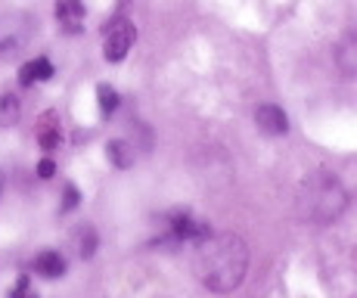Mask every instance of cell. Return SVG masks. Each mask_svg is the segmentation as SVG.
<instances>
[{
    "instance_id": "3",
    "label": "cell",
    "mask_w": 357,
    "mask_h": 298,
    "mask_svg": "<svg viewBox=\"0 0 357 298\" xmlns=\"http://www.w3.org/2000/svg\"><path fill=\"white\" fill-rule=\"evenodd\" d=\"M34 16L31 13H3L0 16V57H16L25 47L31 44L34 38Z\"/></svg>"
},
{
    "instance_id": "12",
    "label": "cell",
    "mask_w": 357,
    "mask_h": 298,
    "mask_svg": "<svg viewBox=\"0 0 357 298\" xmlns=\"http://www.w3.org/2000/svg\"><path fill=\"white\" fill-rule=\"evenodd\" d=\"M75 246H78L81 258H91V255L97 252V230H93L91 224L78 227V233H75Z\"/></svg>"
},
{
    "instance_id": "13",
    "label": "cell",
    "mask_w": 357,
    "mask_h": 298,
    "mask_svg": "<svg viewBox=\"0 0 357 298\" xmlns=\"http://www.w3.org/2000/svg\"><path fill=\"white\" fill-rule=\"evenodd\" d=\"M97 100H100V112L112 115L115 109H119V90L112 84H97Z\"/></svg>"
},
{
    "instance_id": "16",
    "label": "cell",
    "mask_w": 357,
    "mask_h": 298,
    "mask_svg": "<svg viewBox=\"0 0 357 298\" xmlns=\"http://www.w3.org/2000/svg\"><path fill=\"white\" fill-rule=\"evenodd\" d=\"M78 199H81L78 186H72V184H68V186H66V202H63V211H72V209H78Z\"/></svg>"
},
{
    "instance_id": "2",
    "label": "cell",
    "mask_w": 357,
    "mask_h": 298,
    "mask_svg": "<svg viewBox=\"0 0 357 298\" xmlns=\"http://www.w3.org/2000/svg\"><path fill=\"white\" fill-rule=\"evenodd\" d=\"M348 209V190L342 186V180L329 171H317L307 180H301L298 196H295V211L305 224H333L342 218V211Z\"/></svg>"
},
{
    "instance_id": "18",
    "label": "cell",
    "mask_w": 357,
    "mask_h": 298,
    "mask_svg": "<svg viewBox=\"0 0 357 298\" xmlns=\"http://www.w3.org/2000/svg\"><path fill=\"white\" fill-rule=\"evenodd\" d=\"M0 193H3V174H0Z\"/></svg>"
},
{
    "instance_id": "17",
    "label": "cell",
    "mask_w": 357,
    "mask_h": 298,
    "mask_svg": "<svg viewBox=\"0 0 357 298\" xmlns=\"http://www.w3.org/2000/svg\"><path fill=\"white\" fill-rule=\"evenodd\" d=\"M38 174L44 177V180H50L53 174H56V165H53V158H44V162L38 165Z\"/></svg>"
},
{
    "instance_id": "8",
    "label": "cell",
    "mask_w": 357,
    "mask_h": 298,
    "mask_svg": "<svg viewBox=\"0 0 357 298\" xmlns=\"http://www.w3.org/2000/svg\"><path fill=\"white\" fill-rule=\"evenodd\" d=\"M34 270H38L40 276H47V280H56V276L66 274V258L59 252H40L38 258H34Z\"/></svg>"
},
{
    "instance_id": "15",
    "label": "cell",
    "mask_w": 357,
    "mask_h": 298,
    "mask_svg": "<svg viewBox=\"0 0 357 298\" xmlns=\"http://www.w3.org/2000/svg\"><path fill=\"white\" fill-rule=\"evenodd\" d=\"M13 298H38V295H34V289H31L29 276H22V280L16 283V289H13Z\"/></svg>"
},
{
    "instance_id": "5",
    "label": "cell",
    "mask_w": 357,
    "mask_h": 298,
    "mask_svg": "<svg viewBox=\"0 0 357 298\" xmlns=\"http://www.w3.org/2000/svg\"><path fill=\"white\" fill-rule=\"evenodd\" d=\"M255 124L261 134H271V137H280L289 131V119H286V112L280 106H273V103H264V106L255 109Z\"/></svg>"
},
{
    "instance_id": "7",
    "label": "cell",
    "mask_w": 357,
    "mask_h": 298,
    "mask_svg": "<svg viewBox=\"0 0 357 298\" xmlns=\"http://www.w3.org/2000/svg\"><path fill=\"white\" fill-rule=\"evenodd\" d=\"M50 78H53V62L44 57L25 62V66L19 68V84L22 87H31L34 81H50Z\"/></svg>"
},
{
    "instance_id": "14",
    "label": "cell",
    "mask_w": 357,
    "mask_h": 298,
    "mask_svg": "<svg viewBox=\"0 0 357 298\" xmlns=\"http://www.w3.org/2000/svg\"><path fill=\"white\" fill-rule=\"evenodd\" d=\"M354 57H357V50H354V38H348L345 44L339 47V53H335V59H339V68H342V75H348L351 78L354 75Z\"/></svg>"
},
{
    "instance_id": "10",
    "label": "cell",
    "mask_w": 357,
    "mask_h": 298,
    "mask_svg": "<svg viewBox=\"0 0 357 298\" xmlns=\"http://www.w3.org/2000/svg\"><path fill=\"white\" fill-rule=\"evenodd\" d=\"M22 115V103L16 94H0V128H13Z\"/></svg>"
},
{
    "instance_id": "4",
    "label": "cell",
    "mask_w": 357,
    "mask_h": 298,
    "mask_svg": "<svg viewBox=\"0 0 357 298\" xmlns=\"http://www.w3.org/2000/svg\"><path fill=\"white\" fill-rule=\"evenodd\" d=\"M134 38H137L134 22H128L125 16L112 19V22L106 25V34H102V57H106L109 62H121L128 57Z\"/></svg>"
},
{
    "instance_id": "9",
    "label": "cell",
    "mask_w": 357,
    "mask_h": 298,
    "mask_svg": "<svg viewBox=\"0 0 357 298\" xmlns=\"http://www.w3.org/2000/svg\"><path fill=\"white\" fill-rule=\"evenodd\" d=\"M106 156H109V162L115 165V168H130V165H134V147H130L128 140H109L106 143Z\"/></svg>"
},
{
    "instance_id": "11",
    "label": "cell",
    "mask_w": 357,
    "mask_h": 298,
    "mask_svg": "<svg viewBox=\"0 0 357 298\" xmlns=\"http://www.w3.org/2000/svg\"><path fill=\"white\" fill-rule=\"evenodd\" d=\"M40 147H44V149H56V147H59L56 112H47L44 119H40Z\"/></svg>"
},
{
    "instance_id": "6",
    "label": "cell",
    "mask_w": 357,
    "mask_h": 298,
    "mask_svg": "<svg viewBox=\"0 0 357 298\" xmlns=\"http://www.w3.org/2000/svg\"><path fill=\"white\" fill-rule=\"evenodd\" d=\"M56 22L66 34H78L84 29V3L81 0H56Z\"/></svg>"
},
{
    "instance_id": "1",
    "label": "cell",
    "mask_w": 357,
    "mask_h": 298,
    "mask_svg": "<svg viewBox=\"0 0 357 298\" xmlns=\"http://www.w3.org/2000/svg\"><path fill=\"white\" fill-rule=\"evenodd\" d=\"M196 276L211 292H233L249 270V246L239 233H215L196 242Z\"/></svg>"
}]
</instances>
